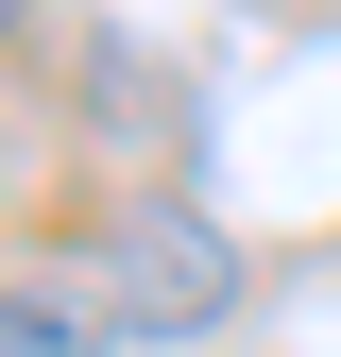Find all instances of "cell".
I'll use <instances>...</instances> for the list:
<instances>
[{
  "mask_svg": "<svg viewBox=\"0 0 341 357\" xmlns=\"http://www.w3.org/2000/svg\"><path fill=\"white\" fill-rule=\"evenodd\" d=\"M222 306H239L222 221H205V204H119V324H137V340H188V324H222Z\"/></svg>",
  "mask_w": 341,
  "mask_h": 357,
  "instance_id": "6da1fadb",
  "label": "cell"
},
{
  "mask_svg": "<svg viewBox=\"0 0 341 357\" xmlns=\"http://www.w3.org/2000/svg\"><path fill=\"white\" fill-rule=\"evenodd\" d=\"M103 324H119V306H85V289H17V306H0V357H85Z\"/></svg>",
  "mask_w": 341,
  "mask_h": 357,
  "instance_id": "7a4b0ae2",
  "label": "cell"
}]
</instances>
